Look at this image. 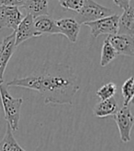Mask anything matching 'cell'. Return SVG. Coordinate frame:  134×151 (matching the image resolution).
<instances>
[{"mask_svg": "<svg viewBox=\"0 0 134 151\" xmlns=\"http://www.w3.org/2000/svg\"><path fill=\"white\" fill-rule=\"evenodd\" d=\"M6 87L36 90L42 95L45 104L71 105L79 90V83L70 66L46 62L38 71L28 77L7 82Z\"/></svg>", "mask_w": 134, "mask_h": 151, "instance_id": "obj_1", "label": "cell"}, {"mask_svg": "<svg viewBox=\"0 0 134 151\" xmlns=\"http://www.w3.org/2000/svg\"><path fill=\"white\" fill-rule=\"evenodd\" d=\"M0 98H1L2 107L6 123L13 132H17L19 130L20 109L22 103H23V99L13 98L9 92L6 85L4 84V82L0 83Z\"/></svg>", "mask_w": 134, "mask_h": 151, "instance_id": "obj_2", "label": "cell"}, {"mask_svg": "<svg viewBox=\"0 0 134 151\" xmlns=\"http://www.w3.org/2000/svg\"><path fill=\"white\" fill-rule=\"evenodd\" d=\"M113 14V10L98 4L94 0H84L83 6L76 12L74 19L79 24H85L86 22L95 21Z\"/></svg>", "mask_w": 134, "mask_h": 151, "instance_id": "obj_3", "label": "cell"}, {"mask_svg": "<svg viewBox=\"0 0 134 151\" xmlns=\"http://www.w3.org/2000/svg\"><path fill=\"white\" fill-rule=\"evenodd\" d=\"M118 15L113 14L95 21L86 22L84 25L90 28L91 36L93 38H98L102 34L115 35L118 32Z\"/></svg>", "mask_w": 134, "mask_h": 151, "instance_id": "obj_4", "label": "cell"}, {"mask_svg": "<svg viewBox=\"0 0 134 151\" xmlns=\"http://www.w3.org/2000/svg\"><path fill=\"white\" fill-rule=\"evenodd\" d=\"M117 124L120 137L123 143L130 141V132L134 124V117L129 108V106H123L121 109L118 110L115 114L112 115Z\"/></svg>", "mask_w": 134, "mask_h": 151, "instance_id": "obj_5", "label": "cell"}, {"mask_svg": "<svg viewBox=\"0 0 134 151\" xmlns=\"http://www.w3.org/2000/svg\"><path fill=\"white\" fill-rule=\"evenodd\" d=\"M33 20L34 18L31 15L27 14V16H25L20 21L17 29L15 31V34H16L15 45H16V47H18L23 42L31 39V38H36L41 35L35 29Z\"/></svg>", "mask_w": 134, "mask_h": 151, "instance_id": "obj_6", "label": "cell"}, {"mask_svg": "<svg viewBox=\"0 0 134 151\" xmlns=\"http://www.w3.org/2000/svg\"><path fill=\"white\" fill-rule=\"evenodd\" d=\"M107 39L113 46L118 55L134 56V40L133 36L128 34L108 35Z\"/></svg>", "mask_w": 134, "mask_h": 151, "instance_id": "obj_7", "label": "cell"}, {"mask_svg": "<svg viewBox=\"0 0 134 151\" xmlns=\"http://www.w3.org/2000/svg\"><path fill=\"white\" fill-rule=\"evenodd\" d=\"M15 40L16 34L13 32V33L5 37L2 42H0V83L4 82L3 77L6 65L17 48L15 45Z\"/></svg>", "mask_w": 134, "mask_h": 151, "instance_id": "obj_8", "label": "cell"}, {"mask_svg": "<svg viewBox=\"0 0 134 151\" xmlns=\"http://www.w3.org/2000/svg\"><path fill=\"white\" fill-rule=\"evenodd\" d=\"M22 19L23 16L19 7L0 6V29L9 28L15 32Z\"/></svg>", "mask_w": 134, "mask_h": 151, "instance_id": "obj_9", "label": "cell"}, {"mask_svg": "<svg viewBox=\"0 0 134 151\" xmlns=\"http://www.w3.org/2000/svg\"><path fill=\"white\" fill-rule=\"evenodd\" d=\"M56 25L61 34H63L71 42H76L80 32L81 24L72 18L61 19L56 20Z\"/></svg>", "mask_w": 134, "mask_h": 151, "instance_id": "obj_10", "label": "cell"}, {"mask_svg": "<svg viewBox=\"0 0 134 151\" xmlns=\"http://www.w3.org/2000/svg\"><path fill=\"white\" fill-rule=\"evenodd\" d=\"M34 28L41 34H60V31L56 25V20H54L49 15H41L34 19Z\"/></svg>", "mask_w": 134, "mask_h": 151, "instance_id": "obj_11", "label": "cell"}, {"mask_svg": "<svg viewBox=\"0 0 134 151\" xmlns=\"http://www.w3.org/2000/svg\"><path fill=\"white\" fill-rule=\"evenodd\" d=\"M118 110V103L114 97L109 99L103 100L99 101L93 109V113L98 118H105L108 116H112Z\"/></svg>", "mask_w": 134, "mask_h": 151, "instance_id": "obj_12", "label": "cell"}, {"mask_svg": "<svg viewBox=\"0 0 134 151\" xmlns=\"http://www.w3.org/2000/svg\"><path fill=\"white\" fill-rule=\"evenodd\" d=\"M118 34L134 35V7L130 6L118 19Z\"/></svg>", "mask_w": 134, "mask_h": 151, "instance_id": "obj_13", "label": "cell"}, {"mask_svg": "<svg viewBox=\"0 0 134 151\" xmlns=\"http://www.w3.org/2000/svg\"><path fill=\"white\" fill-rule=\"evenodd\" d=\"M23 6L34 19L48 14V0H26Z\"/></svg>", "mask_w": 134, "mask_h": 151, "instance_id": "obj_14", "label": "cell"}, {"mask_svg": "<svg viewBox=\"0 0 134 151\" xmlns=\"http://www.w3.org/2000/svg\"><path fill=\"white\" fill-rule=\"evenodd\" d=\"M0 151H26L15 139L13 131L9 124H6V134L3 139L0 141Z\"/></svg>", "mask_w": 134, "mask_h": 151, "instance_id": "obj_15", "label": "cell"}, {"mask_svg": "<svg viewBox=\"0 0 134 151\" xmlns=\"http://www.w3.org/2000/svg\"><path fill=\"white\" fill-rule=\"evenodd\" d=\"M118 56L117 52L111 45V43L108 42V39L104 41L103 47L101 51V59H100V65L101 66H106L109 63H111L113 60Z\"/></svg>", "mask_w": 134, "mask_h": 151, "instance_id": "obj_16", "label": "cell"}, {"mask_svg": "<svg viewBox=\"0 0 134 151\" xmlns=\"http://www.w3.org/2000/svg\"><path fill=\"white\" fill-rule=\"evenodd\" d=\"M121 93L123 96V106H129L134 95V78L130 77L127 79L121 88Z\"/></svg>", "mask_w": 134, "mask_h": 151, "instance_id": "obj_17", "label": "cell"}, {"mask_svg": "<svg viewBox=\"0 0 134 151\" xmlns=\"http://www.w3.org/2000/svg\"><path fill=\"white\" fill-rule=\"evenodd\" d=\"M117 92V85L114 82H108L104 86H102L98 91L96 95L101 101L109 99L111 97H114V95Z\"/></svg>", "mask_w": 134, "mask_h": 151, "instance_id": "obj_18", "label": "cell"}, {"mask_svg": "<svg viewBox=\"0 0 134 151\" xmlns=\"http://www.w3.org/2000/svg\"><path fill=\"white\" fill-rule=\"evenodd\" d=\"M60 6L64 9L77 12L84 4V0H58Z\"/></svg>", "mask_w": 134, "mask_h": 151, "instance_id": "obj_19", "label": "cell"}, {"mask_svg": "<svg viewBox=\"0 0 134 151\" xmlns=\"http://www.w3.org/2000/svg\"><path fill=\"white\" fill-rule=\"evenodd\" d=\"M26 0H0V6H23Z\"/></svg>", "mask_w": 134, "mask_h": 151, "instance_id": "obj_20", "label": "cell"}, {"mask_svg": "<svg viewBox=\"0 0 134 151\" xmlns=\"http://www.w3.org/2000/svg\"><path fill=\"white\" fill-rule=\"evenodd\" d=\"M114 3L120 7V9L125 10L130 6V0H113Z\"/></svg>", "mask_w": 134, "mask_h": 151, "instance_id": "obj_21", "label": "cell"}]
</instances>
